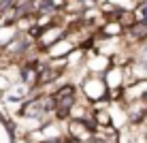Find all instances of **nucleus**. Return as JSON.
I'll return each instance as SVG.
<instances>
[{"mask_svg": "<svg viewBox=\"0 0 147 143\" xmlns=\"http://www.w3.org/2000/svg\"><path fill=\"white\" fill-rule=\"evenodd\" d=\"M55 103L60 107V115H66V109L70 107V103H73V88L60 90L58 96H55Z\"/></svg>", "mask_w": 147, "mask_h": 143, "instance_id": "f257e3e1", "label": "nucleus"}]
</instances>
